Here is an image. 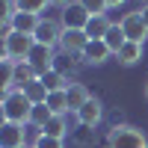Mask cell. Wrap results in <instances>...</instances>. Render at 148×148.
Segmentation results:
<instances>
[{"label":"cell","instance_id":"1","mask_svg":"<svg viewBox=\"0 0 148 148\" xmlns=\"http://www.w3.org/2000/svg\"><path fill=\"white\" fill-rule=\"evenodd\" d=\"M33 107L36 104L27 98L24 89H12V92L3 95V104H0V110H3V121H12V125H30Z\"/></svg>","mask_w":148,"mask_h":148},{"label":"cell","instance_id":"2","mask_svg":"<svg viewBox=\"0 0 148 148\" xmlns=\"http://www.w3.org/2000/svg\"><path fill=\"white\" fill-rule=\"evenodd\" d=\"M107 148H148V139L133 125H116L107 133Z\"/></svg>","mask_w":148,"mask_h":148},{"label":"cell","instance_id":"3","mask_svg":"<svg viewBox=\"0 0 148 148\" xmlns=\"http://www.w3.org/2000/svg\"><path fill=\"white\" fill-rule=\"evenodd\" d=\"M33 47H36V39H33V36L12 30L6 39H3V56L15 59V62H27V56L33 53Z\"/></svg>","mask_w":148,"mask_h":148},{"label":"cell","instance_id":"4","mask_svg":"<svg viewBox=\"0 0 148 148\" xmlns=\"http://www.w3.org/2000/svg\"><path fill=\"white\" fill-rule=\"evenodd\" d=\"M119 24H121V30H125L127 42H136V45H145V39H148V24L142 21L139 9H136V12H127V15L121 18Z\"/></svg>","mask_w":148,"mask_h":148},{"label":"cell","instance_id":"5","mask_svg":"<svg viewBox=\"0 0 148 148\" xmlns=\"http://www.w3.org/2000/svg\"><path fill=\"white\" fill-rule=\"evenodd\" d=\"M89 45V36L86 30H62V39H59V47H62L65 56H80Z\"/></svg>","mask_w":148,"mask_h":148},{"label":"cell","instance_id":"6","mask_svg":"<svg viewBox=\"0 0 148 148\" xmlns=\"http://www.w3.org/2000/svg\"><path fill=\"white\" fill-rule=\"evenodd\" d=\"M62 30H65V27H59L53 18H42L39 27H36V33H33V39L39 42V45L53 47V45H59V39H62Z\"/></svg>","mask_w":148,"mask_h":148},{"label":"cell","instance_id":"7","mask_svg":"<svg viewBox=\"0 0 148 148\" xmlns=\"http://www.w3.org/2000/svg\"><path fill=\"white\" fill-rule=\"evenodd\" d=\"M74 116H77V121H80L83 127H98V125H101V119H104V107H101L98 98H89V101H86Z\"/></svg>","mask_w":148,"mask_h":148},{"label":"cell","instance_id":"8","mask_svg":"<svg viewBox=\"0 0 148 148\" xmlns=\"http://www.w3.org/2000/svg\"><path fill=\"white\" fill-rule=\"evenodd\" d=\"M92 21V15L86 12L80 3H71L62 9V27L65 30H86V24Z\"/></svg>","mask_w":148,"mask_h":148},{"label":"cell","instance_id":"9","mask_svg":"<svg viewBox=\"0 0 148 148\" xmlns=\"http://www.w3.org/2000/svg\"><path fill=\"white\" fill-rule=\"evenodd\" d=\"M27 62L39 71V74H47L51 68H56L53 65V47H47V45H39L36 42V47H33V53L27 56Z\"/></svg>","mask_w":148,"mask_h":148},{"label":"cell","instance_id":"10","mask_svg":"<svg viewBox=\"0 0 148 148\" xmlns=\"http://www.w3.org/2000/svg\"><path fill=\"white\" fill-rule=\"evenodd\" d=\"M0 145H3V148H21V145H27V130H24V125L3 121V127H0Z\"/></svg>","mask_w":148,"mask_h":148},{"label":"cell","instance_id":"11","mask_svg":"<svg viewBox=\"0 0 148 148\" xmlns=\"http://www.w3.org/2000/svg\"><path fill=\"white\" fill-rule=\"evenodd\" d=\"M110 56H113V51L107 47V42H104V39L89 42V45H86V51L80 53V59H83L86 65H101V62H107Z\"/></svg>","mask_w":148,"mask_h":148},{"label":"cell","instance_id":"12","mask_svg":"<svg viewBox=\"0 0 148 148\" xmlns=\"http://www.w3.org/2000/svg\"><path fill=\"white\" fill-rule=\"evenodd\" d=\"M39 77H42V74L36 71L30 62H18V65H15V80H12V86H15V89H27V86L36 83Z\"/></svg>","mask_w":148,"mask_h":148},{"label":"cell","instance_id":"13","mask_svg":"<svg viewBox=\"0 0 148 148\" xmlns=\"http://www.w3.org/2000/svg\"><path fill=\"white\" fill-rule=\"evenodd\" d=\"M42 83H45L47 95H51V92H65L68 86H71V83H68V77H65L59 68H51L47 74H42Z\"/></svg>","mask_w":148,"mask_h":148},{"label":"cell","instance_id":"14","mask_svg":"<svg viewBox=\"0 0 148 148\" xmlns=\"http://www.w3.org/2000/svg\"><path fill=\"white\" fill-rule=\"evenodd\" d=\"M39 21H42V15H30V12H15V18H12V30L33 36V33H36V27H39Z\"/></svg>","mask_w":148,"mask_h":148},{"label":"cell","instance_id":"15","mask_svg":"<svg viewBox=\"0 0 148 148\" xmlns=\"http://www.w3.org/2000/svg\"><path fill=\"white\" fill-rule=\"evenodd\" d=\"M116 56H119L121 65H136L139 59H142V45H136V42H125V45H121V51H119Z\"/></svg>","mask_w":148,"mask_h":148},{"label":"cell","instance_id":"16","mask_svg":"<svg viewBox=\"0 0 148 148\" xmlns=\"http://www.w3.org/2000/svg\"><path fill=\"white\" fill-rule=\"evenodd\" d=\"M89 98H92V95H89V89H86L83 83H71V86H68V107H71V113H77Z\"/></svg>","mask_w":148,"mask_h":148},{"label":"cell","instance_id":"17","mask_svg":"<svg viewBox=\"0 0 148 148\" xmlns=\"http://www.w3.org/2000/svg\"><path fill=\"white\" fill-rule=\"evenodd\" d=\"M110 27H113V24L107 21V15H98V18H92L89 24H86V36H89V42H98V39H104Z\"/></svg>","mask_w":148,"mask_h":148},{"label":"cell","instance_id":"18","mask_svg":"<svg viewBox=\"0 0 148 148\" xmlns=\"http://www.w3.org/2000/svg\"><path fill=\"white\" fill-rule=\"evenodd\" d=\"M45 104L51 107L53 116H65V113H71V107H68V89H65V92H51Z\"/></svg>","mask_w":148,"mask_h":148},{"label":"cell","instance_id":"19","mask_svg":"<svg viewBox=\"0 0 148 148\" xmlns=\"http://www.w3.org/2000/svg\"><path fill=\"white\" fill-rule=\"evenodd\" d=\"M104 42H107V47L113 51V56L121 51V45L127 42V36H125V30H121V24H113V27L107 30V36H104Z\"/></svg>","mask_w":148,"mask_h":148},{"label":"cell","instance_id":"20","mask_svg":"<svg viewBox=\"0 0 148 148\" xmlns=\"http://www.w3.org/2000/svg\"><path fill=\"white\" fill-rule=\"evenodd\" d=\"M51 119H53L51 107H47V104H36V107H33V113H30V125L42 133V130H45V125H47Z\"/></svg>","mask_w":148,"mask_h":148},{"label":"cell","instance_id":"21","mask_svg":"<svg viewBox=\"0 0 148 148\" xmlns=\"http://www.w3.org/2000/svg\"><path fill=\"white\" fill-rule=\"evenodd\" d=\"M42 133H47V136H56V139H65V133H68V121H65V116H53V119L45 125Z\"/></svg>","mask_w":148,"mask_h":148},{"label":"cell","instance_id":"22","mask_svg":"<svg viewBox=\"0 0 148 148\" xmlns=\"http://www.w3.org/2000/svg\"><path fill=\"white\" fill-rule=\"evenodd\" d=\"M24 92H27V98H30L33 104H45V101H47V89H45L42 77L36 80V83H30V86H27V89H24Z\"/></svg>","mask_w":148,"mask_h":148},{"label":"cell","instance_id":"23","mask_svg":"<svg viewBox=\"0 0 148 148\" xmlns=\"http://www.w3.org/2000/svg\"><path fill=\"white\" fill-rule=\"evenodd\" d=\"M47 3H51V0H15L18 12H30V15H39V12H45Z\"/></svg>","mask_w":148,"mask_h":148},{"label":"cell","instance_id":"24","mask_svg":"<svg viewBox=\"0 0 148 148\" xmlns=\"http://www.w3.org/2000/svg\"><path fill=\"white\" fill-rule=\"evenodd\" d=\"M77 3H80L86 12H89L92 18H98V15H107V9H110V6H107V0H77Z\"/></svg>","mask_w":148,"mask_h":148},{"label":"cell","instance_id":"25","mask_svg":"<svg viewBox=\"0 0 148 148\" xmlns=\"http://www.w3.org/2000/svg\"><path fill=\"white\" fill-rule=\"evenodd\" d=\"M33 148H65V145H62V139H56V136L36 133V136H33Z\"/></svg>","mask_w":148,"mask_h":148},{"label":"cell","instance_id":"26","mask_svg":"<svg viewBox=\"0 0 148 148\" xmlns=\"http://www.w3.org/2000/svg\"><path fill=\"white\" fill-rule=\"evenodd\" d=\"M125 3H127V0H107L110 9H119V6H125Z\"/></svg>","mask_w":148,"mask_h":148},{"label":"cell","instance_id":"27","mask_svg":"<svg viewBox=\"0 0 148 148\" xmlns=\"http://www.w3.org/2000/svg\"><path fill=\"white\" fill-rule=\"evenodd\" d=\"M51 3H53V6H59V9H65V6H71V3H74V0H51Z\"/></svg>","mask_w":148,"mask_h":148},{"label":"cell","instance_id":"28","mask_svg":"<svg viewBox=\"0 0 148 148\" xmlns=\"http://www.w3.org/2000/svg\"><path fill=\"white\" fill-rule=\"evenodd\" d=\"M139 15H142V21H145V24H148V3H145V6H142V9H139Z\"/></svg>","mask_w":148,"mask_h":148},{"label":"cell","instance_id":"29","mask_svg":"<svg viewBox=\"0 0 148 148\" xmlns=\"http://www.w3.org/2000/svg\"><path fill=\"white\" fill-rule=\"evenodd\" d=\"M145 101H148V83H145Z\"/></svg>","mask_w":148,"mask_h":148},{"label":"cell","instance_id":"30","mask_svg":"<svg viewBox=\"0 0 148 148\" xmlns=\"http://www.w3.org/2000/svg\"><path fill=\"white\" fill-rule=\"evenodd\" d=\"M21 148H27V145H21Z\"/></svg>","mask_w":148,"mask_h":148}]
</instances>
